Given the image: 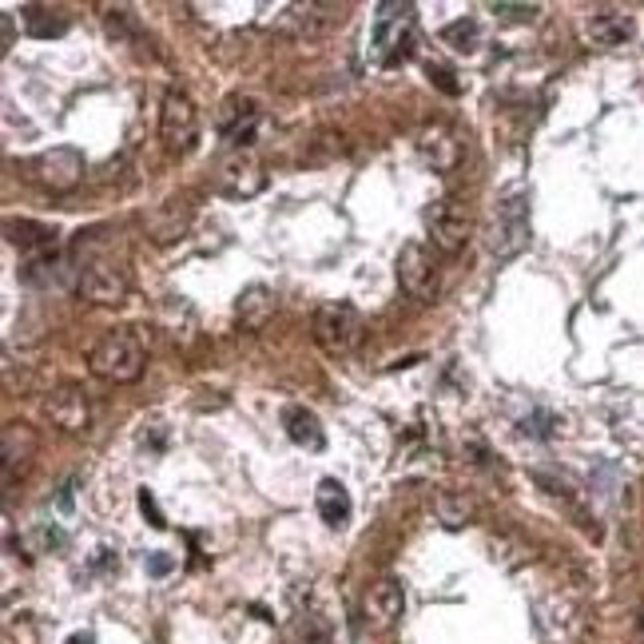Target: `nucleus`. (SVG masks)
Segmentation results:
<instances>
[{
    "instance_id": "2eb2a0df",
    "label": "nucleus",
    "mask_w": 644,
    "mask_h": 644,
    "mask_svg": "<svg viewBox=\"0 0 644 644\" xmlns=\"http://www.w3.org/2000/svg\"><path fill=\"white\" fill-rule=\"evenodd\" d=\"M418 156L426 160V167H434V171H450V167H458V160H462V144H458V136L446 124H426L418 132Z\"/></svg>"
},
{
    "instance_id": "20e7f679",
    "label": "nucleus",
    "mask_w": 644,
    "mask_h": 644,
    "mask_svg": "<svg viewBox=\"0 0 644 644\" xmlns=\"http://www.w3.org/2000/svg\"><path fill=\"white\" fill-rule=\"evenodd\" d=\"M529 199L521 191L505 195L497 207H493V223H489V251L493 259H517L525 247H529Z\"/></svg>"
},
{
    "instance_id": "0eeeda50",
    "label": "nucleus",
    "mask_w": 644,
    "mask_h": 644,
    "mask_svg": "<svg viewBox=\"0 0 644 644\" xmlns=\"http://www.w3.org/2000/svg\"><path fill=\"white\" fill-rule=\"evenodd\" d=\"M426 231H430V239H434L446 255H458V251L470 243V235H474V219H470L466 203H458L454 195H446V199H438V203L426 211Z\"/></svg>"
},
{
    "instance_id": "7ed1b4c3",
    "label": "nucleus",
    "mask_w": 644,
    "mask_h": 644,
    "mask_svg": "<svg viewBox=\"0 0 644 644\" xmlns=\"http://www.w3.org/2000/svg\"><path fill=\"white\" fill-rule=\"evenodd\" d=\"M414 52V4H378L374 56L382 68H398Z\"/></svg>"
},
{
    "instance_id": "c756f323",
    "label": "nucleus",
    "mask_w": 644,
    "mask_h": 644,
    "mask_svg": "<svg viewBox=\"0 0 644 644\" xmlns=\"http://www.w3.org/2000/svg\"><path fill=\"white\" fill-rule=\"evenodd\" d=\"M68 644H96V637H92V633H76Z\"/></svg>"
},
{
    "instance_id": "f03ea898",
    "label": "nucleus",
    "mask_w": 644,
    "mask_h": 644,
    "mask_svg": "<svg viewBox=\"0 0 644 644\" xmlns=\"http://www.w3.org/2000/svg\"><path fill=\"white\" fill-rule=\"evenodd\" d=\"M76 291L80 299L88 303H100V307H116L128 299L132 291V279H128V267L116 259V255H104V251H92L84 263H80V275H76Z\"/></svg>"
},
{
    "instance_id": "cd10ccee",
    "label": "nucleus",
    "mask_w": 644,
    "mask_h": 644,
    "mask_svg": "<svg viewBox=\"0 0 644 644\" xmlns=\"http://www.w3.org/2000/svg\"><path fill=\"white\" fill-rule=\"evenodd\" d=\"M171 569H175V557H167V553H152V557H148V573L163 577V573H171Z\"/></svg>"
},
{
    "instance_id": "1a4fd4ad",
    "label": "nucleus",
    "mask_w": 644,
    "mask_h": 644,
    "mask_svg": "<svg viewBox=\"0 0 644 644\" xmlns=\"http://www.w3.org/2000/svg\"><path fill=\"white\" fill-rule=\"evenodd\" d=\"M28 175H32L36 187H44L52 195H64V191L80 187V179H84V156L76 148H48V152H40L36 160L28 163Z\"/></svg>"
},
{
    "instance_id": "5701e85b",
    "label": "nucleus",
    "mask_w": 644,
    "mask_h": 644,
    "mask_svg": "<svg viewBox=\"0 0 644 644\" xmlns=\"http://www.w3.org/2000/svg\"><path fill=\"white\" fill-rule=\"evenodd\" d=\"M442 44H450L454 52H478V44H482V24L462 16V20H454V24L442 28Z\"/></svg>"
},
{
    "instance_id": "423d86ee",
    "label": "nucleus",
    "mask_w": 644,
    "mask_h": 644,
    "mask_svg": "<svg viewBox=\"0 0 644 644\" xmlns=\"http://www.w3.org/2000/svg\"><path fill=\"white\" fill-rule=\"evenodd\" d=\"M160 140L167 152L175 156H187L199 140V112L191 104V96L183 92H167L160 108Z\"/></svg>"
},
{
    "instance_id": "4be33fe9",
    "label": "nucleus",
    "mask_w": 644,
    "mask_h": 644,
    "mask_svg": "<svg viewBox=\"0 0 644 644\" xmlns=\"http://www.w3.org/2000/svg\"><path fill=\"white\" fill-rule=\"evenodd\" d=\"M589 36H593L597 44H605V48L625 44V40L633 36V20H625V16H617V12H601V16L589 20Z\"/></svg>"
},
{
    "instance_id": "393cba45",
    "label": "nucleus",
    "mask_w": 644,
    "mask_h": 644,
    "mask_svg": "<svg viewBox=\"0 0 644 644\" xmlns=\"http://www.w3.org/2000/svg\"><path fill=\"white\" fill-rule=\"evenodd\" d=\"M426 76H430V84H438L446 96H458V92H462V84L454 80V72L442 68V64H426Z\"/></svg>"
},
{
    "instance_id": "dca6fc26",
    "label": "nucleus",
    "mask_w": 644,
    "mask_h": 644,
    "mask_svg": "<svg viewBox=\"0 0 644 644\" xmlns=\"http://www.w3.org/2000/svg\"><path fill=\"white\" fill-rule=\"evenodd\" d=\"M402 609H406V593H402V585L394 577H382L378 585H370V593H366V617L378 629H390L402 617Z\"/></svg>"
},
{
    "instance_id": "4468645a",
    "label": "nucleus",
    "mask_w": 644,
    "mask_h": 644,
    "mask_svg": "<svg viewBox=\"0 0 644 644\" xmlns=\"http://www.w3.org/2000/svg\"><path fill=\"white\" fill-rule=\"evenodd\" d=\"M8 243H16L28 263L32 259H52L56 247H60V231L48 227V223H36V219H12L8 223Z\"/></svg>"
},
{
    "instance_id": "412c9836",
    "label": "nucleus",
    "mask_w": 644,
    "mask_h": 644,
    "mask_svg": "<svg viewBox=\"0 0 644 644\" xmlns=\"http://www.w3.org/2000/svg\"><path fill=\"white\" fill-rule=\"evenodd\" d=\"M187 231V207H179L175 199H167L163 207H156L152 215H148V235L156 239V243H171V239H179Z\"/></svg>"
},
{
    "instance_id": "39448f33",
    "label": "nucleus",
    "mask_w": 644,
    "mask_h": 644,
    "mask_svg": "<svg viewBox=\"0 0 644 644\" xmlns=\"http://www.w3.org/2000/svg\"><path fill=\"white\" fill-rule=\"evenodd\" d=\"M311 330H315V342H319L322 350L338 358V354H350L358 346V338H362V315L350 303H326V307L315 311Z\"/></svg>"
},
{
    "instance_id": "c85d7f7f",
    "label": "nucleus",
    "mask_w": 644,
    "mask_h": 644,
    "mask_svg": "<svg viewBox=\"0 0 644 644\" xmlns=\"http://www.w3.org/2000/svg\"><path fill=\"white\" fill-rule=\"evenodd\" d=\"M12 40H16V24H12V12H4V52L12 48Z\"/></svg>"
},
{
    "instance_id": "a878e982",
    "label": "nucleus",
    "mask_w": 644,
    "mask_h": 644,
    "mask_svg": "<svg viewBox=\"0 0 644 644\" xmlns=\"http://www.w3.org/2000/svg\"><path fill=\"white\" fill-rule=\"evenodd\" d=\"M553 426H557V418H553V414H545V410L521 422V430H525V434H533V438H549V434H553Z\"/></svg>"
},
{
    "instance_id": "ddd939ff",
    "label": "nucleus",
    "mask_w": 644,
    "mask_h": 644,
    "mask_svg": "<svg viewBox=\"0 0 644 644\" xmlns=\"http://www.w3.org/2000/svg\"><path fill=\"white\" fill-rule=\"evenodd\" d=\"M36 430L24 426V422H8L4 426V438H0V454H4V482L12 485L16 474H24L36 458Z\"/></svg>"
},
{
    "instance_id": "6ab92c4d",
    "label": "nucleus",
    "mask_w": 644,
    "mask_h": 644,
    "mask_svg": "<svg viewBox=\"0 0 644 644\" xmlns=\"http://www.w3.org/2000/svg\"><path fill=\"white\" fill-rule=\"evenodd\" d=\"M315 509H319V517L330 529H342L350 521V513H354L350 493H346V485L338 482V478H322L319 482V489H315Z\"/></svg>"
},
{
    "instance_id": "f257e3e1",
    "label": "nucleus",
    "mask_w": 644,
    "mask_h": 644,
    "mask_svg": "<svg viewBox=\"0 0 644 644\" xmlns=\"http://www.w3.org/2000/svg\"><path fill=\"white\" fill-rule=\"evenodd\" d=\"M88 366H92L96 378L116 382V386H128V382H140V378H144L148 350H144V342H140L132 330H108V334L92 346Z\"/></svg>"
},
{
    "instance_id": "9d476101",
    "label": "nucleus",
    "mask_w": 644,
    "mask_h": 644,
    "mask_svg": "<svg viewBox=\"0 0 644 644\" xmlns=\"http://www.w3.org/2000/svg\"><path fill=\"white\" fill-rule=\"evenodd\" d=\"M215 187L227 199H251V195H259L267 187V171L251 152H231L215 171Z\"/></svg>"
},
{
    "instance_id": "aec40b11",
    "label": "nucleus",
    "mask_w": 644,
    "mask_h": 644,
    "mask_svg": "<svg viewBox=\"0 0 644 644\" xmlns=\"http://www.w3.org/2000/svg\"><path fill=\"white\" fill-rule=\"evenodd\" d=\"M20 16H24V28H28L32 36H40V40H52V36H64V32H68V16H64L60 8H48V4H24V8H20Z\"/></svg>"
},
{
    "instance_id": "6e6552de",
    "label": "nucleus",
    "mask_w": 644,
    "mask_h": 644,
    "mask_svg": "<svg viewBox=\"0 0 644 644\" xmlns=\"http://www.w3.org/2000/svg\"><path fill=\"white\" fill-rule=\"evenodd\" d=\"M398 283H402V291H406L414 303H434V299H438L442 275H438L434 255H430L422 243H406V247H402V255H398Z\"/></svg>"
},
{
    "instance_id": "9b49d317",
    "label": "nucleus",
    "mask_w": 644,
    "mask_h": 644,
    "mask_svg": "<svg viewBox=\"0 0 644 644\" xmlns=\"http://www.w3.org/2000/svg\"><path fill=\"white\" fill-rule=\"evenodd\" d=\"M255 132H259V104L251 96H227L219 108V136L235 152H247V144H255Z\"/></svg>"
},
{
    "instance_id": "a211bd4d",
    "label": "nucleus",
    "mask_w": 644,
    "mask_h": 644,
    "mask_svg": "<svg viewBox=\"0 0 644 644\" xmlns=\"http://www.w3.org/2000/svg\"><path fill=\"white\" fill-rule=\"evenodd\" d=\"M283 426H287V438L295 446L311 450V454H319L322 446H326V430H322L319 414L307 410V406H287L283 410Z\"/></svg>"
},
{
    "instance_id": "bb28decb",
    "label": "nucleus",
    "mask_w": 644,
    "mask_h": 644,
    "mask_svg": "<svg viewBox=\"0 0 644 644\" xmlns=\"http://www.w3.org/2000/svg\"><path fill=\"white\" fill-rule=\"evenodd\" d=\"M140 509H144V517L156 525V529H163L167 521H163V513H160V505H156V497L148 493V489H140Z\"/></svg>"
},
{
    "instance_id": "b1692460",
    "label": "nucleus",
    "mask_w": 644,
    "mask_h": 644,
    "mask_svg": "<svg viewBox=\"0 0 644 644\" xmlns=\"http://www.w3.org/2000/svg\"><path fill=\"white\" fill-rule=\"evenodd\" d=\"M489 12L497 16V20H505V24H529V20H537V4H489Z\"/></svg>"
},
{
    "instance_id": "f8f14e48",
    "label": "nucleus",
    "mask_w": 644,
    "mask_h": 644,
    "mask_svg": "<svg viewBox=\"0 0 644 644\" xmlns=\"http://www.w3.org/2000/svg\"><path fill=\"white\" fill-rule=\"evenodd\" d=\"M44 414H48V422H52L56 430H64V434H84L88 422H92V406H88L84 390H76V386H64V390L48 394V398H44Z\"/></svg>"
},
{
    "instance_id": "f3484780",
    "label": "nucleus",
    "mask_w": 644,
    "mask_h": 644,
    "mask_svg": "<svg viewBox=\"0 0 644 644\" xmlns=\"http://www.w3.org/2000/svg\"><path fill=\"white\" fill-rule=\"evenodd\" d=\"M275 307H279L275 291L263 287V283H255V287H247V291L235 299V319L243 322V330H263L267 322L275 319Z\"/></svg>"
}]
</instances>
